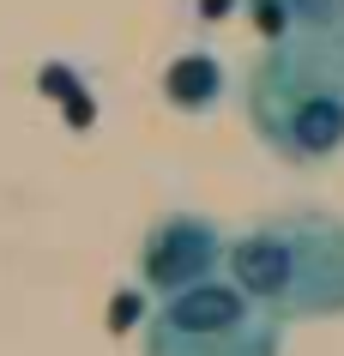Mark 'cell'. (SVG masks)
<instances>
[{
    "instance_id": "6da1fadb",
    "label": "cell",
    "mask_w": 344,
    "mask_h": 356,
    "mask_svg": "<svg viewBox=\"0 0 344 356\" xmlns=\"http://www.w3.org/2000/svg\"><path fill=\"white\" fill-rule=\"evenodd\" d=\"M242 103L278 163L314 169L344 151V42L326 31H284L248 60Z\"/></svg>"
},
{
    "instance_id": "5b68a950",
    "label": "cell",
    "mask_w": 344,
    "mask_h": 356,
    "mask_svg": "<svg viewBox=\"0 0 344 356\" xmlns=\"http://www.w3.org/2000/svg\"><path fill=\"white\" fill-rule=\"evenodd\" d=\"M224 85H229V79H224V67H218L211 55H181L170 73H163L170 103H175V109H193V115L218 109V103H224Z\"/></svg>"
},
{
    "instance_id": "277c9868",
    "label": "cell",
    "mask_w": 344,
    "mask_h": 356,
    "mask_svg": "<svg viewBox=\"0 0 344 356\" xmlns=\"http://www.w3.org/2000/svg\"><path fill=\"white\" fill-rule=\"evenodd\" d=\"M224 260H229V242L206 211H163L145 229L133 266H139V284L151 296H175V290H193V284L218 278Z\"/></svg>"
},
{
    "instance_id": "3957f363",
    "label": "cell",
    "mask_w": 344,
    "mask_h": 356,
    "mask_svg": "<svg viewBox=\"0 0 344 356\" xmlns=\"http://www.w3.org/2000/svg\"><path fill=\"white\" fill-rule=\"evenodd\" d=\"M139 356H284V320L224 272L157 296L139 332Z\"/></svg>"
},
{
    "instance_id": "52a82bcc",
    "label": "cell",
    "mask_w": 344,
    "mask_h": 356,
    "mask_svg": "<svg viewBox=\"0 0 344 356\" xmlns=\"http://www.w3.org/2000/svg\"><path fill=\"white\" fill-rule=\"evenodd\" d=\"M332 37H338V42H344V31H332Z\"/></svg>"
},
{
    "instance_id": "8992f818",
    "label": "cell",
    "mask_w": 344,
    "mask_h": 356,
    "mask_svg": "<svg viewBox=\"0 0 344 356\" xmlns=\"http://www.w3.org/2000/svg\"><path fill=\"white\" fill-rule=\"evenodd\" d=\"M260 13L272 19V37L284 31H344V0H254Z\"/></svg>"
},
{
    "instance_id": "7a4b0ae2",
    "label": "cell",
    "mask_w": 344,
    "mask_h": 356,
    "mask_svg": "<svg viewBox=\"0 0 344 356\" xmlns=\"http://www.w3.org/2000/svg\"><path fill=\"white\" fill-rule=\"evenodd\" d=\"M224 272L284 326L338 320L344 314V218L326 206L272 211L229 242Z\"/></svg>"
}]
</instances>
